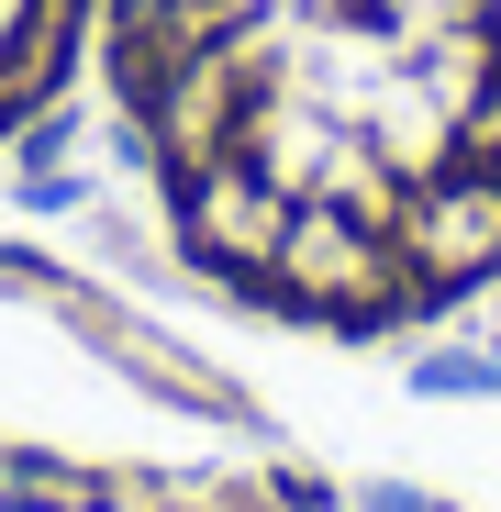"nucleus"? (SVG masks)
Here are the masks:
<instances>
[{"label": "nucleus", "instance_id": "f257e3e1", "mask_svg": "<svg viewBox=\"0 0 501 512\" xmlns=\"http://www.w3.org/2000/svg\"><path fill=\"white\" fill-rule=\"evenodd\" d=\"M268 290H290L301 312H334V323H368V312H412V301H424L412 268H401V245L368 234L346 201H301L290 212V245H279Z\"/></svg>", "mask_w": 501, "mask_h": 512}, {"label": "nucleus", "instance_id": "f03ea898", "mask_svg": "<svg viewBox=\"0 0 501 512\" xmlns=\"http://www.w3.org/2000/svg\"><path fill=\"white\" fill-rule=\"evenodd\" d=\"M390 245H401V268L412 290H468L501 268V179L490 167H435V179H412L401 212H390Z\"/></svg>", "mask_w": 501, "mask_h": 512}, {"label": "nucleus", "instance_id": "7ed1b4c3", "mask_svg": "<svg viewBox=\"0 0 501 512\" xmlns=\"http://www.w3.org/2000/svg\"><path fill=\"white\" fill-rule=\"evenodd\" d=\"M290 190L279 179H257L245 156H212V167H190V190H179V223H190V245L212 256V268H245V279H268L279 268V245H290Z\"/></svg>", "mask_w": 501, "mask_h": 512}, {"label": "nucleus", "instance_id": "20e7f679", "mask_svg": "<svg viewBox=\"0 0 501 512\" xmlns=\"http://www.w3.org/2000/svg\"><path fill=\"white\" fill-rule=\"evenodd\" d=\"M479 23H490V56H501V0H490V12H479Z\"/></svg>", "mask_w": 501, "mask_h": 512}]
</instances>
